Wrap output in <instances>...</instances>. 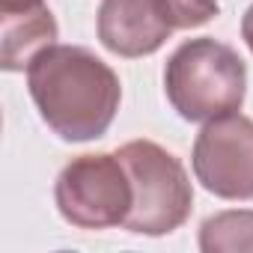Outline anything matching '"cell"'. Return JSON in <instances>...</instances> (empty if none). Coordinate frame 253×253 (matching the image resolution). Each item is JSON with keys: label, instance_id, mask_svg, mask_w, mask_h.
<instances>
[{"label": "cell", "instance_id": "1", "mask_svg": "<svg viewBox=\"0 0 253 253\" xmlns=\"http://www.w3.org/2000/svg\"><path fill=\"white\" fill-rule=\"evenodd\" d=\"M27 86L45 125L63 140L101 137L119 110L116 72L81 45H51L27 66Z\"/></svg>", "mask_w": 253, "mask_h": 253}, {"label": "cell", "instance_id": "2", "mask_svg": "<svg viewBox=\"0 0 253 253\" xmlns=\"http://www.w3.org/2000/svg\"><path fill=\"white\" fill-rule=\"evenodd\" d=\"M247 66L223 42L191 39L173 51L164 69V92L188 122H209L235 113L244 101Z\"/></svg>", "mask_w": 253, "mask_h": 253}, {"label": "cell", "instance_id": "3", "mask_svg": "<svg viewBox=\"0 0 253 253\" xmlns=\"http://www.w3.org/2000/svg\"><path fill=\"white\" fill-rule=\"evenodd\" d=\"M131 179V211L125 229L137 235H167L179 229L194 206V191L176 155L152 140H131L116 149Z\"/></svg>", "mask_w": 253, "mask_h": 253}, {"label": "cell", "instance_id": "4", "mask_svg": "<svg viewBox=\"0 0 253 253\" xmlns=\"http://www.w3.org/2000/svg\"><path fill=\"white\" fill-rule=\"evenodd\" d=\"M54 200L72 226L107 229L122 226L131 211V179L119 155H81L69 161L54 185Z\"/></svg>", "mask_w": 253, "mask_h": 253}, {"label": "cell", "instance_id": "5", "mask_svg": "<svg viewBox=\"0 0 253 253\" xmlns=\"http://www.w3.org/2000/svg\"><path fill=\"white\" fill-rule=\"evenodd\" d=\"M197 182L223 200H253V119L226 113L209 119L194 143Z\"/></svg>", "mask_w": 253, "mask_h": 253}, {"label": "cell", "instance_id": "6", "mask_svg": "<svg viewBox=\"0 0 253 253\" xmlns=\"http://www.w3.org/2000/svg\"><path fill=\"white\" fill-rule=\"evenodd\" d=\"M95 27L101 45L119 57L155 54L173 33L161 0H101Z\"/></svg>", "mask_w": 253, "mask_h": 253}, {"label": "cell", "instance_id": "7", "mask_svg": "<svg viewBox=\"0 0 253 253\" xmlns=\"http://www.w3.org/2000/svg\"><path fill=\"white\" fill-rule=\"evenodd\" d=\"M0 66L6 72H24L57 39V21L45 0H0Z\"/></svg>", "mask_w": 253, "mask_h": 253}, {"label": "cell", "instance_id": "8", "mask_svg": "<svg viewBox=\"0 0 253 253\" xmlns=\"http://www.w3.org/2000/svg\"><path fill=\"white\" fill-rule=\"evenodd\" d=\"M200 250L206 253H253V211H220L203 220Z\"/></svg>", "mask_w": 253, "mask_h": 253}, {"label": "cell", "instance_id": "9", "mask_svg": "<svg viewBox=\"0 0 253 253\" xmlns=\"http://www.w3.org/2000/svg\"><path fill=\"white\" fill-rule=\"evenodd\" d=\"M161 6L173 24V30L203 27L217 15V0H161Z\"/></svg>", "mask_w": 253, "mask_h": 253}, {"label": "cell", "instance_id": "10", "mask_svg": "<svg viewBox=\"0 0 253 253\" xmlns=\"http://www.w3.org/2000/svg\"><path fill=\"white\" fill-rule=\"evenodd\" d=\"M241 36H244L247 48L253 51V3H250V9L244 12V21H241Z\"/></svg>", "mask_w": 253, "mask_h": 253}]
</instances>
